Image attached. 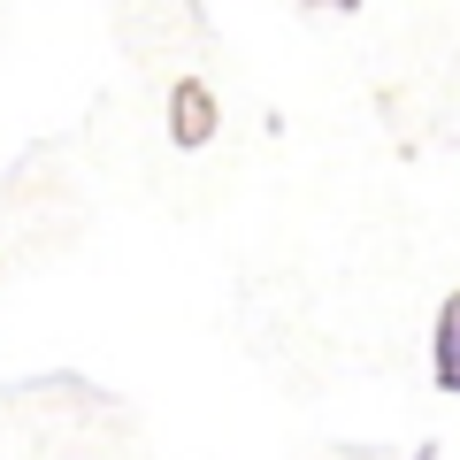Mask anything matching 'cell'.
<instances>
[{"label": "cell", "instance_id": "obj_4", "mask_svg": "<svg viewBox=\"0 0 460 460\" xmlns=\"http://www.w3.org/2000/svg\"><path fill=\"white\" fill-rule=\"evenodd\" d=\"M314 8H361V0H314Z\"/></svg>", "mask_w": 460, "mask_h": 460}, {"label": "cell", "instance_id": "obj_2", "mask_svg": "<svg viewBox=\"0 0 460 460\" xmlns=\"http://www.w3.org/2000/svg\"><path fill=\"white\" fill-rule=\"evenodd\" d=\"M429 376L445 384V392H460V292L438 307V323H429Z\"/></svg>", "mask_w": 460, "mask_h": 460}, {"label": "cell", "instance_id": "obj_1", "mask_svg": "<svg viewBox=\"0 0 460 460\" xmlns=\"http://www.w3.org/2000/svg\"><path fill=\"white\" fill-rule=\"evenodd\" d=\"M215 123H223L215 93H208L199 77H177V93H169V138H177V146H208Z\"/></svg>", "mask_w": 460, "mask_h": 460}, {"label": "cell", "instance_id": "obj_3", "mask_svg": "<svg viewBox=\"0 0 460 460\" xmlns=\"http://www.w3.org/2000/svg\"><path fill=\"white\" fill-rule=\"evenodd\" d=\"M407 460H438V445H414V453H407Z\"/></svg>", "mask_w": 460, "mask_h": 460}]
</instances>
